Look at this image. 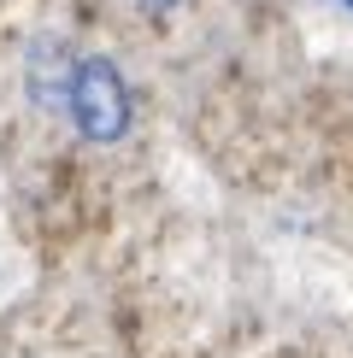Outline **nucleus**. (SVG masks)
<instances>
[{"label":"nucleus","mask_w":353,"mask_h":358,"mask_svg":"<svg viewBox=\"0 0 353 358\" xmlns=\"http://www.w3.org/2000/svg\"><path fill=\"white\" fill-rule=\"evenodd\" d=\"M65 117H71V129H77L83 141H95V147H112V141L130 136V124H136V100H130L124 71H118L106 53H83L77 59Z\"/></svg>","instance_id":"obj_1"},{"label":"nucleus","mask_w":353,"mask_h":358,"mask_svg":"<svg viewBox=\"0 0 353 358\" xmlns=\"http://www.w3.org/2000/svg\"><path fill=\"white\" fill-rule=\"evenodd\" d=\"M71 77H77V53L65 36H36L24 53V94L36 112H65Z\"/></svg>","instance_id":"obj_2"},{"label":"nucleus","mask_w":353,"mask_h":358,"mask_svg":"<svg viewBox=\"0 0 353 358\" xmlns=\"http://www.w3.org/2000/svg\"><path fill=\"white\" fill-rule=\"evenodd\" d=\"M136 6H141V12H153V18H159V12H171V6H183V0H136Z\"/></svg>","instance_id":"obj_3"},{"label":"nucleus","mask_w":353,"mask_h":358,"mask_svg":"<svg viewBox=\"0 0 353 358\" xmlns=\"http://www.w3.org/2000/svg\"><path fill=\"white\" fill-rule=\"evenodd\" d=\"M342 6H347V12H353V0H342Z\"/></svg>","instance_id":"obj_4"}]
</instances>
